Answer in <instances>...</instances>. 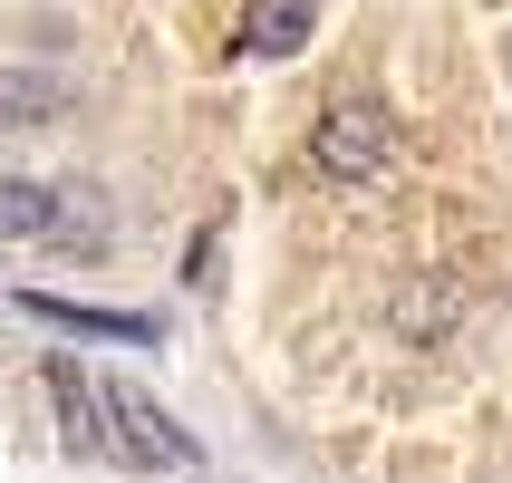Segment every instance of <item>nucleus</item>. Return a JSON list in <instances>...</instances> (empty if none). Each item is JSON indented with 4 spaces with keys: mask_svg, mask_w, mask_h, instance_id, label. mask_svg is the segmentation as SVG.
Segmentation results:
<instances>
[{
    "mask_svg": "<svg viewBox=\"0 0 512 483\" xmlns=\"http://www.w3.org/2000/svg\"><path fill=\"white\" fill-rule=\"evenodd\" d=\"M319 165L339 174V184H377V174L397 165V116L377 107V97H339V107L319 116Z\"/></svg>",
    "mask_w": 512,
    "mask_h": 483,
    "instance_id": "nucleus-2",
    "label": "nucleus"
},
{
    "mask_svg": "<svg viewBox=\"0 0 512 483\" xmlns=\"http://www.w3.org/2000/svg\"><path fill=\"white\" fill-rule=\"evenodd\" d=\"M49 232H58V184L0 174V242H49Z\"/></svg>",
    "mask_w": 512,
    "mask_h": 483,
    "instance_id": "nucleus-6",
    "label": "nucleus"
},
{
    "mask_svg": "<svg viewBox=\"0 0 512 483\" xmlns=\"http://www.w3.org/2000/svg\"><path fill=\"white\" fill-rule=\"evenodd\" d=\"M58 107H68V78H49V68H0V126H49Z\"/></svg>",
    "mask_w": 512,
    "mask_h": 483,
    "instance_id": "nucleus-7",
    "label": "nucleus"
},
{
    "mask_svg": "<svg viewBox=\"0 0 512 483\" xmlns=\"http://www.w3.org/2000/svg\"><path fill=\"white\" fill-rule=\"evenodd\" d=\"M97 397H107V455H116V464H136V474H165V464L194 474V464H203V445L174 426L155 397H145L136 377H97Z\"/></svg>",
    "mask_w": 512,
    "mask_h": 483,
    "instance_id": "nucleus-1",
    "label": "nucleus"
},
{
    "mask_svg": "<svg viewBox=\"0 0 512 483\" xmlns=\"http://www.w3.org/2000/svg\"><path fill=\"white\" fill-rule=\"evenodd\" d=\"M20 310H29V319H49V329H78V339H116V348H155V319H145V310H97V300H49V290H29Z\"/></svg>",
    "mask_w": 512,
    "mask_h": 483,
    "instance_id": "nucleus-4",
    "label": "nucleus"
},
{
    "mask_svg": "<svg viewBox=\"0 0 512 483\" xmlns=\"http://www.w3.org/2000/svg\"><path fill=\"white\" fill-rule=\"evenodd\" d=\"M213 261H223V232L203 223V232H194V252H184V281H194V290H213V281H223Z\"/></svg>",
    "mask_w": 512,
    "mask_h": 483,
    "instance_id": "nucleus-8",
    "label": "nucleus"
},
{
    "mask_svg": "<svg viewBox=\"0 0 512 483\" xmlns=\"http://www.w3.org/2000/svg\"><path fill=\"white\" fill-rule=\"evenodd\" d=\"M319 39V0H252L242 10V58H300Z\"/></svg>",
    "mask_w": 512,
    "mask_h": 483,
    "instance_id": "nucleus-5",
    "label": "nucleus"
},
{
    "mask_svg": "<svg viewBox=\"0 0 512 483\" xmlns=\"http://www.w3.org/2000/svg\"><path fill=\"white\" fill-rule=\"evenodd\" d=\"M39 387H49V406H58V455L97 464L107 455V397H97V377H87L68 348H49V358H39Z\"/></svg>",
    "mask_w": 512,
    "mask_h": 483,
    "instance_id": "nucleus-3",
    "label": "nucleus"
}]
</instances>
